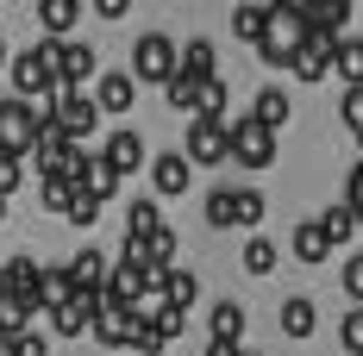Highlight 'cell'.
Returning a JSON list of instances; mask_svg holds the SVG:
<instances>
[{
	"mask_svg": "<svg viewBox=\"0 0 363 356\" xmlns=\"http://www.w3.org/2000/svg\"><path fill=\"white\" fill-rule=\"evenodd\" d=\"M57 94V69H50V50H13V101H50Z\"/></svg>",
	"mask_w": 363,
	"mask_h": 356,
	"instance_id": "1",
	"label": "cell"
},
{
	"mask_svg": "<svg viewBox=\"0 0 363 356\" xmlns=\"http://www.w3.org/2000/svg\"><path fill=\"white\" fill-rule=\"evenodd\" d=\"M44 50H50L57 88H82V81H94V75H101V57H94V44H75V38H44Z\"/></svg>",
	"mask_w": 363,
	"mask_h": 356,
	"instance_id": "2",
	"label": "cell"
},
{
	"mask_svg": "<svg viewBox=\"0 0 363 356\" xmlns=\"http://www.w3.org/2000/svg\"><path fill=\"white\" fill-rule=\"evenodd\" d=\"M225 156L245 163V169H269V163H276V132H263L251 119H232V125H225Z\"/></svg>",
	"mask_w": 363,
	"mask_h": 356,
	"instance_id": "3",
	"label": "cell"
},
{
	"mask_svg": "<svg viewBox=\"0 0 363 356\" xmlns=\"http://www.w3.org/2000/svg\"><path fill=\"white\" fill-rule=\"evenodd\" d=\"M132 81H157V88H163V81H169V75H176V44H169V38L163 32H145L138 38V44H132Z\"/></svg>",
	"mask_w": 363,
	"mask_h": 356,
	"instance_id": "4",
	"label": "cell"
},
{
	"mask_svg": "<svg viewBox=\"0 0 363 356\" xmlns=\"http://www.w3.org/2000/svg\"><path fill=\"white\" fill-rule=\"evenodd\" d=\"M50 113H57V125H63L69 144H88L94 125H101V113H94V101H88L82 88H57V94H50Z\"/></svg>",
	"mask_w": 363,
	"mask_h": 356,
	"instance_id": "5",
	"label": "cell"
},
{
	"mask_svg": "<svg viewBox=\"0 0 363 356\" xmlns=\"http://www.w3.org/2000/svg\"><path fill=\"white\" fill-rule=\"evenodd\" d=\"M32 132H38V119L26 101H0V156H32Z\"/></svg>",
	"mask_w": 363,
	"mask_h": 356,
	"instance_id": "6",
	"label": "cell"
},
{
	"mask_svg": "<svg viewBox=\"0 0 363 356\" xmlns=\"http://www.w3.org/2000/svg\"><path fill=\"white\" fill-rule=\"evenodd\" d=\"M182 156H188V169H213V163H225V125H213V119H188Z\"/></svg>",
	"mask_w": 363,
	"mask_h": 356,
	"instance_id": "7",
	"label": "cell"
},
{
	"mask_svg": "<svg viewBox=\"0 0 363 356\" xmlns=\"http://www.w3.org/2000/svg\"><path fill=\"white\" fill-rule=\"evenodd\" d=\"M88 331H94V338H101L107 350H125V344H132V331H138V313H132V306H119V300H107V294H101V313L88 319Z\"/></svg>",
	"mask_w": 363,
	"mask_h": 356,
	"instance_id": "8",
	"label": "cell"
},
{
	"mask_svg": "<svg viewBox=\"0 0 363 356\" xmlns=\"http://www.w3.org/2000/svg\"><path fill=\"white\" fill-rule=\"evenodd\" d=\"M94 156H101V163H107L113 176L125 181V176H132V169H145V138H138L132 125H119V132H113V138H107V150H94Z\"/></svg>",
	"mask_w": 363,
	"mask_h": 356,
	"instance_id": "9",
	"label": "cell"
},
{
	"mask_svg": "<svg viewBox=\"0 0 363 356\" xmlns=\"http://www.w3.org/2000/svg\"><path fill=\"white\" fill-rule=\"evenodd\" d=\"M188 181H194V169H188V156H182V150L150 156V188H157V200H176V194H188Z\"/></svg>",
	"mask_w": 363,
	"mask_h": 356,
	"instance_id": "10",
	"label": "cell"
},
{
	"mask_svg": "<svg viewBox=\"0 0 363 356\" xmlns=\"http://www.w3.org/2000/svg\"><path fill=\"white\" fill-rule=\"evenodd\" d=\"M94 113H132V101H138V81L125 69H107V75H94Z\"/></svg>",
	"mask_w": 363,
	"mask_h": 356,
	"instance_id": "11",
	"label": "cell"
},
{
	"mask_svg": "<svg viewBox=\"0 0 363 356\" xmlns=\"http://www.w3.org/2000/svg\"><path fill=\"white\" fill-rule=\"evenodd\" d=\"M63 275H69L75 294H101L107 287V250H75L69 263H63Z\"/></svg>",
	"mask_w": 363,
	"mask_h": 356,
	"instance_id": "12",
	"label": "cell"
},
{
	"mask_svg": "<svg viewBox=\"0 0 363 356\" xmlns=\"http://www.w3.org/2000/svg\"><path fill=\"white\" fill-rule=\"evenodd\" d=\"M176 69H182V75H194V81H213V75H219L213 38H188V44H176Z\"/></svg>",
	"mask_w": 363,
	"mask_h": 356,
	"instance_id": "13",
	"label": "cell"
},
{
	"mask_svg": "<svg viewBox=\"0 0 363 356\" xmlns=\"http://www.w3.org/2000/svg\"><path fill=\"white\" fill-rule=\"evenodd\" d=\"M245 119L263 125V132H282V125H289V94H282L276 81H269V88H257V107L245 113Z\"/></svg>",
	"mask_w": 363,
	"mask_h": 356,
	"instance_id": "14",
	"label": "cell"
},
{
	"mask_svg": "<svg viewBox=\"0 0 363 356\" xmlns=\"http://www.w3.org/2000/svg\"><path fill=\"white\" fill-rule=\"evenodd\" d=\"M289 69L301 75V81H326L332 75V44H320V38H307L301 50L289 57Z\"/></svg>",
	"mask_w": 363,
	"mask_h": 356,
	"instance_id": "15",
	"label": "cell"
},
{
	"mask_svg": "<svg viewBox=\"0 0 363 356\" xmlns=\"http://www.w3.org/2000/svg\"><path fill=\"white\" fill-rule=\"evenodd\" d=\"M313 225H320V238H326L332 250H338V244H351V238H357V231H363V225H357V213H351L345 200H332V207H326V213H320V219H313Z\"/></svg>",
	"mask_w": 363,
	"mask_h": 356,
	"instance_id": "16",
	"label": "cell"
},
{
	"mask_svg": "<svg viewBox=\"0 0 363 356\" xmlns=\"http://www.w3.org/2000/svg\"><path fill=\"white\" fill-rule=\"evenodd\" d=\"M157 294H163V306H176V313H188V306L201 300V275H194V269H169V275L157 282Z\"/></svg>",
	"mask_w": 363,
	"mask_h": 356,
	"instance_id": "17",
	"label": "cell"
},
{
	"mask_svg": "<svg viewBox=\"0 0 363 356\" xmlns=\"http://www.w3.org/2000/svg\"><path fill=\"white\" fill-rule=\"evenodd\" d=\"M157 231H163V207H157V200H132V207H125V238L145 244Z\"/></svg>",
	"mask_w": 363,
	"mask_h": 356,
	"instance_id": "18",
	"label": "cell"
},
{
	"mask_svg": "<svg viewBox=\"0 0 363 356\" xmlns=\"http://www.w3.org/2000/svg\"><path fill=\"white\" fill-rule=\"evenodd\" d=\"M313 325H320V306H313L307 294H289V300H282V331H289V338H313Z\"/></svg>",
	"mask_w": 363,
	"mask_h": 356,
	"instance_id": "19",
	"label": "cell"
},
{
	"mask_svg": "<svg viewBox=\"0 0 363 356\" xmlns=\"http://www.w3.org/2000/svg\"><path fill=\"white\" fill-rule=\"evenodd\" d=\"M332 69L345 75V88H363V38H338L332 44Z\"/></svg>",
	"mask_w": 363,
	"mask_h": 356,
	"instance_id": "20",
	"label": "cell"
},
{
	"mask_svg": "<svg viewBox=\"0 0 363 356\" xmlns=\"http://www.w3.org/2000/svg\"><path fill=\"white\" fill-rule=\"evenodd\" d=\"M163 94H169V107L176 113H188V119H201V81H194V75H169V81H163Z\"/></svg>",
	"mask_w": 363,
	"mask_h": 356,
	"instance_id": "21",
	"label": "cell"
},
{
	"mask_svg": "<svg viewBox=\"0 0 363 356\" xmlns=\"http://www.w3.org/2000/svg\"><path fill=\"white\" fill-rule=\"evenodd\" d=\"M245 338V306L238 300H213V344H238Z\"/></svg>",
	"mask_w": 363,
	"mask_h": 356,
	"instance_id": "22",
	"label": "cell"
},
{
	"mask_svg": "<svg viewBox=\"0 0 363 356\" xmlns=\"http://www.w3.org/2000/svg\"><path fill=\"white\" fill-rule=\"evenodd\" d=\"M289 250H294V256H301V263H326V256H332V244H326V238H320V225H313V219H307V225H294Z\"/></svg>",
	"mask_w": 363,
	"mask_h": 356,
	"instance_id": "23",
	"label": "cell"
},
{
	"mask_svg": "<svg viewBox=\"0 0 363 356\" xmlns=\"http://www.w3.org/2000/svg\"><path fill=\"white\" fill-rule=\"evenodd\" d=\"M38 19H44V32H50V38H63L75 19H82V6H75V0H38Z\"/></svg>",
	"mask_w": 363,
	"mask_h": 356,
	"instance_id": "24",
	"label": "cell"
},
{
	"mask_svg": "<svg viewBox=\"0 0 363 356\" xmlns=\"http://www.w3.org/2000/svg\"><path fill=\"white\" fill-rule=\"evenodd\" d=\"M232 32L245 38V44H263V32H269V19H263V6H232Z\"/></svg>",
	"mask_w": 363,
	"mask_h": 356,
	"instance_id": "25",
	"label": "cell"
},
{
	"mask_svg": "<svg viewBox=\"0 0 363 356\" xmlns=\"http://www.w3.org/2000/svg\"><path fill=\"white\" fill-rule=\"evenodd\" d=\"M276 263H282V250L269 244V238H245V269H251V275H269V269H276Z\"/></svg>",
	"mask_w": 363,
	"mask_h": 356,
	"instance_id": "26",
	"label": "cell"
},
{
	"mask_svg": "<svg viewBox=\"0 0 363 356\" xmlns=\"http://www.w3.org/2000/svg\"><path fill=\"white\" fill-rule=\"evenodd\" d=\"M232 194V225H257L263 219V194L257 188H225Z\"/></svg>",
	"mask_w": 363,
	"mask_h": 356,
	"instance_id": "27",
	"label": "cell"
},
{
	"mask_svg": "<svg viewBox=\"0 0 363 356\" xmlns=\"http://www.w3.org/2000/svg\"><path fill=\"white\" fill-rule=\"evenodd\" d=\"M150 325H157V338H163V344H176L182 331H188V313H176V306H157V313H150Z\"/></svg>",
	"mask_w": 363,
	"mask_h": 356,
	"instance_id": "28",
	"label": "cell"
},
{
	"mask_svg": "<svg viewBox=\"0 0 363 356\" xmlns=\"http://www.w3.org/2000/svg\"><path fill=\"white\" fill-rule=\"evenodd\" d=\"M338 344H345L351 356H363V306H351V313L338 319Z\"/></svg>",
	"mask_w": 363,
	"mask_h": 356,
	"instance_id": "29",
	"label": "cell"
},
{
	"mask_svg": "<svg viewBox=\"0 0 363 356\" xmlns=\"http://www.w3.org/2000/svg\"><path fill=\"white\" fill-rule=\"evenodd\" d=\"M207 225H213V231H225V225H232V194H225V188H213V194H207Z\"/></svg>",
	"mask_w": 363,
	"mask_h": 356,
	"instance_id": "30",
	"label": "cell"
},
{
	"mask_svg": "<svg viewBox=\"0 0 363 356\" xmlns=\"http://www.w3.org/2000/svg\"><path fill=\"white\" fill-rule=\"evenodd\" d=\"M125 350H138V356H163V338H157V325L138 319V331H132V344Z\"/></svg>",
	"mask_w": 363,
	"mask_h": 356,
	"instance_id": "31",
	"label": "cell"
},
{
	"mask_svg": "<svg viewBox=\"0 0 363 356\" xmlns=\"http://www.w3.org/2000/svg\"><path fill=\"white\" fill-rule=\"evenodd\" d=\"M69 200H75V188L63 176H50L44 181V207H50V213H69Z\"/></svg>",
	"mask_w": 363,
	"mask_h": 356,
	"instance_id": "32",
	"label": "cell"
},
{
	"mask_svg": "<svg viewBox=\"0 0 363 356\" xmlns=\"http://www.w3.org/2000/svg\"><path fill=\"white\" fill-rule=\"evenodd\" d=\"M345 207L357 213V225H363V156L351 163V176H345Z\"/></svg>",
	"mask_w": 363,
	"mask_h": 356,
	"instance_id": "33",
	"label": "cell"
},
{
	"mask_svg": "<svg viewBox=\"0 0 363 356\" xmlns=\"http://www.w3.org/2000/svg\"><path fill=\"white\" fill-rule=\"evenodd\" d=\"M63 219H69V225H82V231H88V225H94V219H101V200H88V194H75V200H69V213H63Z\"/></svg>",
	"mask_w": 363,
	"mask_h": 356,
	"instance_id": "34",
	"label": "cell"
},
{
	"mask_svg": "<svg viewBox=\"0 0 363 356\" xmlns=\"http://www.w3.org/2000/svg\"><path fill=\"white\" fill-rule=\"evenodd\" d=\"M345 294L363 306V250H357V256H345Z\"/></svg>",
	"mask_w": 363,
	"mask_h": 356,
	"instance_id": "35",
	"label": "cell"
},
{
	"mask_svg": "<svg viewBox=\"0 0 363 356\" xmlns=\"http://www.w3.org/2000/svg\"><path fill=\"white\" fill-rule=\"evenodd\" d=\"M19 176H26V163H19V156H0V200H13Z\"/></svg>",
	"mask_w": 363,
	"mask_h": 356,
	"instance_id": "36",
	"label": "cell"
},
{
	"mask_svg": "<svg viewBox=\"0 0 363 356\" xmlns=\"http://www.w3.org/2000/svg\"><path fill=\"white\" fill-rule=\"evenodd\" d=\"M207 356H238V344H213V338H207Z\"/></svg>",
	"mask_w": 363,
	"mask_h": 356,
	"instance_id": "37",
	"label": "cell"
},
{
	"mask_svg": "<svg viewBox=\"0 0 363 356\" xmlns=\"http://www.w3.org/2000/svg\"><path fill=\"white\" fill-rule=\"evenodd\" d=\"M6 63H13V50H6V38H0V69H6Z\"/></svg>",
	"mask_w": 363,
	"mask_h": 356,
	"instance_id": "38",
	"label": "cell"
},
{
	"mask_svg": "<svg viewBox=\"0 0 363 356\" xmlns=\"http://www.w3.org/2000/svg\"><path fill=\"white\" fill-rule=\"evenodd\" d=\"M0 219H6V200H0Z\"/></svg>",
	"mask_w": 363,
	"mask_h": 356,
	"instance_id": "39",
	"label": "cell"
},
{
	"mask_svg": "<svg viewBox=\"0 0 363 356\" xmlns=\"http://www.w3.org/2000/svg\"><path fill=\"white\" fill-rule=\"evenodd\" d=\"M238 356H257V350H238Z\"/></svg>",
	"mask_w": 363,
	"mask_h": 356,
	"instance_id": "40",
	"label": "cell"
}]
</instances>
